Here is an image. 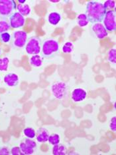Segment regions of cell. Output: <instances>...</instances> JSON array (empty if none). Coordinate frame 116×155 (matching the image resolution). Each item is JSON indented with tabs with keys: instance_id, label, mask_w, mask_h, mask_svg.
Segmentation results:
<instances>
[{
	"instance_id": "cell-2",
	"label": "cell",
	"mask_w": 116,
	"mask_h": 155,
	"mask_svg": "<svg viewBox=\"0 0 116 155\" xmlns=\"http://www.w3.org/2000/svg\"><path fill=\"white\" fill-rule=\"evenodd\" d=\"M59 50V43L55 39H47L42 43L41 48L42 54L45 58H51Z\"/></svg>"
},
{
	"instance_id": "cell-20",
	"label": "cell",
	"mask_w": 116,
	"mask_h": 155,
	"mask_svg": "<svg viewBox=\"0 0 116 155\" xmlns=\"http://www.w3.org/2000/svg\"><path fill=\"white\" fill-rule=\"evenodd\" d=\"M23 134L24 135L29 139H34L36 137L35 130L31 127H27L23 130Z\"/></svg>"
},
{
	"instance_id": "cell-7",
	"label": "cell",
	"mask_w": 116,
	"mask_h": 155,
	"mask_svg": "<svg viewBox=\"0 0 116 155\" xmlns=\"http://www.w3.org/2000/svg\"><path fill=\"white\" fill-rule=\"evenodd\" d=\"M36 143L31 139H25L19 144V148L24 155H30L33 154L36 149Z\"/></svg>"
},
{
	"instance_id": "cell-11",
	"label": "cell",
	"mask_w": 116,
	"mask_h": 155,
	"mask_svg": "<svg viewBox=\"0 0 116 155\" xmlns=\"http://www.w3.org/2000/svg\"><path fill=\"white\" fill-rule=\"evenodd\" d=\"M87 97V92L82 88H76L72 91L71 99L74 103H80L84 101Z\"/></svg>"
},
{
	"instance_id": "cell-32",
	"label": "cell",
	"mask_w": 116,
	"mask_h": 155,
	"mask_svg": "<svg viewBox=\"0 0 116 155\" xmlns=\"http://www.w3.org/2000/svg\"><path fill=\"white\" fill-rule=\"evenodd\" d=\"M0 55H1V49H0Z\"/></svg>"
},
{
	"instance_id": "cell-15",
	"label": "cell",
	"mask_w": 116,
	"mask_h": 155,
	"mask_svg": "<svg viewBox=\"0 0 116 155\" xmlns=\"http://www.w3.org/2000/svg\"><path fill=\"white\" fill-rule=\"evenodd\" d=\"M29 63L34 67H40L42 65L43 59L39 55H33L29 59Z\"/></svg>"
},
{
	"instance_id": "cell-14",
	"label": "cell",
	"mask_w": 116,
	"mask_h": 155,
	"mask_svg": "<svg viewBox=\"0 0 116 155\" xmlns=\"http://www.w3.org/2000/svg\"><path fill=\"white\" fill-rule=\"evenodd\" d=\"M61 20V15L58 12H51L48 16V21L50 24L56 25Z\"/></svg>"
},
{
	"instance_id": "cell-4",
	"label": "cell",
	"mask_w": 116,
	"mask_h": 155,
	"mask_svg": "<svg viewBox=\"0 0 116 155\" xmlns=\"http://www.w3.org/2000/svg\"><path fill=\"white\" fill-rule=\"evenodd\" d=\"M104 26L107 31H114L116 29V12L115 9L109 10L105 12L104 20Z\"/></svg>"
},
{
	"instance_id": "cell-10",
	"label": "cell",
	"mask_w": 116,
	"mask_h": 155,
	"mask_svg": "<svg viewBox=\"0 0 116 155\" xmlns=\"http://www.w3.org/2000/svg\"><path fill=\"white\" fill-rule=\"evenodd\" d=\"M92 30L97 38L102 39L108 36V31L102 23H94L92 26Z\"/></svg>"
},
{
	"instance_id": "cell-21",
	"label": "cell",
	"mask_w": 116,
	"mask_h": 155,
	"mask_svg": "<svg viewBox=\"0 0 116 155\" xmlns=\"http://www.w3.org/2000/svg\"><path fill=\"white\" fill-rule=\"evenodd\" d=\"M49 143L52 145H55L56 144L60 143V136L58 134H50L48 139Z\"/></svg>"
},
{
	"instance_id": "cell-26",
	"label": "cell",
	"mask_w": 116,
	"mask_h": 155,
	"mask_svg": "<svg viewBox=\"0 0 116 155\" xmlns=\"http://www.w3.org/2000/svg\"><path fill=\"white\" fill-rule=\"evenodd\" d=\"M11 39V35L8 32H4L0 33V40L3 43H9Z\"/></svg>"
},
{
	"instance_id": "cell-30",
	"label": "cell",
	"mask_w": 116,
	"mask_h": 155,
	"mask_svg": "<svg viewBox=\"0 0 116 155\" xmlns=\"http://www.w3.org/2000/svg\"><path fill=\"white\" fill-rule=\"evenodd\" d=\"M18 3H19V4H23L26 2V0H18Z\"/></svg>"
},
{
	"instance_id": "cell-5",
	"label": "cell",
	"mask_w": 116,
	"mask_h": 155,
	"mask_svg": "<svg viewBox=\"0 0 116 155\" xmlns=\"http://www.w3.org/2000/svg\"><path fill=\"white\" fill-rule=\"evenodd\" d=\"M16 8L17 5L14 0H0V15L9 16Z\"/></svg>"
},
{
	"instance_id": "cell-9",
	"label": "cell",
	"mask_w": 116,
	"mask_h": 155,
	"mask_svg": "<svg viewBox=\"0 0 116 155\" xmlns=\"http://www.w3.org/2000/svg\"><path fill=\"white\" fill-rule=\"evenodd\" d=\"M13 45L18 48L24 47L27 40V33L25 31H16L13 33Z\"/></svg>"
},
{
	"instance_id": "cell-6",
	"label": "cell",
	"mask_w": 116,
	"mask_h": 155,
	"mask_svg": "<svg viewBox=\"0 0 116 155\" xmlns=\"http://www.w3.org/2000/svg\"><path fill=\"white\" fill-rule=\"evenodd\" d=\"M51 91L53 96L56 99H62L67 92V85L62 81H58L55 83L51 87Z\"/></svg>"
},
{
	"instance_id": "cell-13",
	"label": "cell",
	"mask_w": 116,
	"mask_h": 155,
	"mask_svg": "<svg viewBox=\"0 0 116 155\" xmlns=\"http://www.w3.org/2000/svg\"><path fill=\"white\" fill-rule=\"evenodd\" d=\"M49 130L45 128H40L36 133V139L37 142L41 143H44L48 141L49 137Z\"/></svg>"
},
{
	"instance_id": "cell-31",
	"label": "cell",
	"mask_w": 116,
	"mask_h": 155,
	"mask_svg": "<svg viewBox=\"0 0 116 155\" xmlns=\"http://www.w3.org/2000/svg\"><path fill=\"white\" fill-rule=\"evenodd\" d=\"M49 2L52 3H58L60 1L59 0H50Z\"/></svg>"
},
{
	"instance_id": "cell-18",
	"label": "cell",
	"mask_w": 116,
	"mask_h": 155,
	"mask_svg": "<svg viewBox=\"0 0 116 155\" xmlns=\"http://www.w3.org/2000/svg\"><path fill=\"white\" fill-rule=\"evenodd\" d=\"M76 21H77L78 25L80 27H81V28L86 26L89 23L88 19L87 18V17L85 15V13H81V14H80L77 17Z\"/></svg>"
},
{
	"instance_id": "cell-3",
	"label": "cell",
	"mask_w": 116,
	"mask_h": 155,
	"mask_svg": "<svg viewBox=\"0 0 116 155\" xmlns=\"http://www.w3.org/2000/svg\"><path fill=\"white\" fill-rule=\"evenodd\" d=\"M25 51L28 55H39L41 51V41L39 37H33L29 39L25 46Z\"/></svg>"
},
{
	"instance_id": "cell-25",
	"label": "cell",
	"mask_w": 116,
	"mask_h": 155,
	"mask_svg": "<svg viewBox=\"0 0 116 155\" xmlns=\"http://www.w3.org/2000/svg\"><path fill=\"white\" fill-rule=\"evenodd\" d=\"M10 28L11 27H10L9 23L8 21H4V20L0 21V33L7 32Z\"/></svg>"
},
{
	"instance_id": "cell-17",
	"label": "cell",
	"mask_w": 116,
	"mask_h": 155,
	"mask_svg": "<svg viewBox=\"0 0 116 155\" xmlns=\"http://www.w3.org/2000/svg\"><path fill=\"white\" fill-rule=\"evenodd\" d=\"M17 12L23 16H27L31 13V8L28 4H18L17 5Z\"/></svg>"
},
{
	"instance_id": "cell-29",
	"label": "cell",
	"mask_w": 116,
	"mask_h": 155,
	"mask_svg": "<svg viewBox=\"0 0 116 155\" xmlns=\"http://www.w3.org/2000/svg\"><path fill=\"white\" fill-rule=\"evenodd\" d=\"M10 152L7 147H3L0 148V155H9Z\"/></svg>"
},
{
	"instance_id": "cell-23",
	"label": "cell",
	"mask_w": 116,
	"mask_h": 155,
	"mask_svg": "<svg viewBox=\"0 0 116 155\" xmlns=\"http://www.w3.org/2000/svg\"><path fill=\"white\" fill-rule=\"evenodd\" d=\"M73 49H74V45H73V43L71 41H68L65 43L63 45L62 48V51L64 53L68 54L71 53L73 51Z\"/></svg>"
},
{
	"instance_id": "cell-19",
	"label": "cell",
	"mask_w": 116,
	"mask_h": 155,
	"mask_svg": "<svg viewBox=\"0 0 116 155\" xmlns=\"http://www.w3.org/2000/svg\"><path fill=\"white\" fill-rule=\"evenodd\" d=\"M9 60L8 57L0 58V71H7L8 70Z\"/></svg>"
},
{
	"instance_id": "cell-1",
	"label": "cell",
	"mask_w": 116,
	"mask_h": 155,
	"mask_svg": "<svg viewBox=\"0 0 116 155\" xmlns=\"http://www.w3.org/2000/svg\"><path fill=\"white\" fill-rule=\"evenodd\" d=\"M105 9L103 3L96 2H88L86 7L85 15L87 17L89 23L92 24L102 23L105 14Z\"/></svg>"
},
{
	"instance_id": "cell-16",
	"label": "cell",
	"mask_w": 116,
	"mask_h": 155,
	"mask_svg": "<svg viewBox=\"0 0 116 155\" xmlns=\"http://www.w3.org/2000/svg\"><path fill=\"white\" fill-rule=\"evenodd\" d=\"M66 148L62 144H56L53 145L52 147V154L54 155H65L66 154Z\"/></svg>"
},
{
	"instance_id": "cell-12",
	"label": "cell",
	"mask_w": 116,
	"mask_h": 155,
	"mask_svg": "<svg viewBox=\"0 0 116 155\" xmlns=\"http://www.w3.org/2000/svg\"><path fill=\"white\" fill-rule=\"evenodd\" d=\"M3 81L9 87H15L18 85L19 82L18 75L13 73H10L5 75L3 78Z\"/></svg>"
},
{
	"instance_id": "cell-27",
	"label": "cell",
	"mask_w": 116,
	"mask_h": 155,
	"mask_svg": "<svg viewBox=\"0 0 116 155\" xmlns=\"http://www.w3.org/2000/svg\"><path fill=\"white\" fill-rule=\"evenodd\" d=\"M109 129L113 132L116 131V117H114L111 119L110 123H109Z\"/></svg>"
},
{
	"instance_id": "cell-28",
	"label": "cell",
	"mask_w": 116,
	"mask_h": 155,
	"mask_svg": "<svg viewBox=\"0 0 116 155\" xmlns=\"http://www.w3.org/2000/svg\"><path fill=\"white\" fill-rule=\"evenodd\" d=\"M11 153L13 155H23L19 147H13L11 149Z\"/></svg>"
},
{
	"instance_id": "cell-22",
	"label": "cell",
	"mask_w": 116,
	"mask_h": 155,
	"mask_svg": "<svg viewBox=\"0 0 116 155\" xmlns=\"http://www.w3.org/2000/svg\"><path fill=\"white\" fill-rule=\"evenodd\" d=\"M108 60L109 63L115 64L116 63V50L115 48L111 49L108 53Z\"/></svg>"
},
{
	"instance_id": "cell-8",
	"label": "cell",
	"mask_w": 116,
	"mask_h": 155,
	"mask_svg": "<svg viewBox=\"0 0 116 155\" xmlns=\"http://www.w3.org/2000/svg\"><path fill=\"white\" fill-rule=\"evenodd\" d=\"M25 19L24 16L20 14L17 12H14L9 17V25L13 29L21 28L24 26Z\"/></svg>"
},
{
	"instance_id": "cell-24",
	"label": "cell",
	"mask_w": 116,
	"mask_h": 155,
	"mask_svg": "<svg viewBox=\"0 0 116 155\" xmlns=\"http://www.w3.org/2000/svg\"><path fill=\"white\" fill-rule=\"evenodd\" d=\"M104 7L105 11H109V10H114L115 9V2L114 0H108L104 2Z\"/></svg>"
},
{
	"instance_id": "cell-33",
	"label": "cell",
	"mask_w": 116,
	"mask_h": 155,
	"mask_svg": "<svg viewBox=\"0 0 116 155\" xmlns=\"http://www.w3.org/2000/svg\"><path fill=\"white\" fill-rule=\"evenodd\" d=\"M0 81H1V79H0Z\"/></svg>"
}]
</instances>
